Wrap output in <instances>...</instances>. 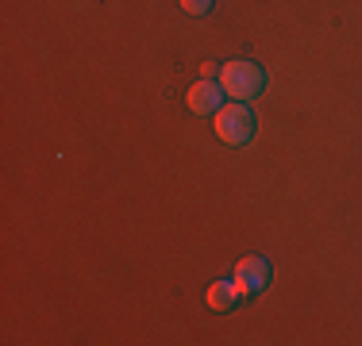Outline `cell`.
Returning a JSON list of instances; mask_svg holds the SVG:
<instances>
[{
  "label": "cell",
  "instance_id": "cell-2",
  "mask_svg": "<svg viewBox=\"0 0 362 346\" xmlns=\"http://www.w3.org/2000/svg\"><path fill=\"white\" fill-rule=\"evenodd\" d=\"M216 135L223 138L228 146H247V143H255V131H258V119H255V112L247 108V100H231V104H223V108L216 112Z\"/></svg>",
  "mask_w": 362,
  "mask_h": 346
},
{
  "label": "cell",
  "instance_id": "cell-5",
  "mask_svg": "<svg viewBox=\"0 0 362 346\" xmlns=\"http://www.w3.org/2000/svg\"><path fill=\"white\" fill-rule=\"evenodd\" d=\"M243 297H247V292L239 289L235 281H216L209 289V308L220 311V316H228V311H235L239 304H243Z\"/></svg>",
  "mask_w": 362,
  "mask_h": 346
},
{
  "label": "cell",
  "instance_id": "cell-3",
  "mask_svg": "<svg viewBox=\"0 0 362 346\" xmlns=\"http://www.w3.org/2000/svg\"><path fill=\"white\" fill-rule=\"evenodd\" d=\"M270 281H274V266H270V258H262V254H251V258H243V262L235 266V285L247 292V297L266 292Z\"/></svg>",
  "mask_w": 362,
  "mask_h": 346
},
{
  "label": "cell",
  "instance_id": "cell-6",
  "mask_svg": "<svg viewBox=\"0 0 362 346\" xmlns=\"http://www.w3.org/2000/svg\"><path fill=\"white\" fill-rule=\"evenodd\" d=\"M181 8H185L189 16H209L212 8H216V0H181Z\"/></svg>",
  "mask_w": 362,
  "mask_h": 346
},
{
  "label": "cell",
  "instance_id": "cell-4",
  "mask_svg": "<svg viewBox=\"0 0 362 346\" xmlns=\"http://www.w3.org/2000/svg\"><path fill=\"white\" fill-rule=\"evenodd\" d=\"M185 97H189V112H193V116H216L223 108V97H228V93H223V85L216 77H201Z\"/></svg>",
  "mask_w": 362,
  "mask_h": 346
},
{
  "label": "cell",
  "instance_id": "cell-1",
  "mask_svg": "<svg viewBox=\"0 0 362 346\" xmlns=\"http://www.w3.org/2000/svg\"><path fill=\"white\" fill-rule=\"evenodd\" d=\"M220 85L231 100H255L266 89V69L251 58H235L220 69Z\"/></svg>",
  "mask_w": 362,
  "mask_h": 346
}]
</instances>
